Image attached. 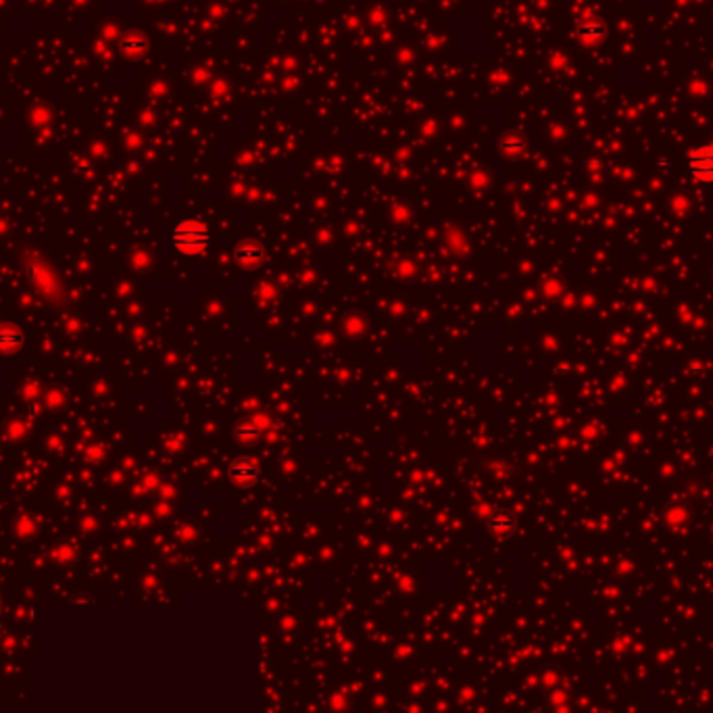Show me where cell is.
Here are the masks:
<instances>
[{"label": "cell", "instance_id": "obj_6", "mask_svg": "<svg viewBox=\"0 0 713 713\" xmlns=\"http://www.w3.org/2000/svg\"><path fill=\"white\" fill-rule=\"evenodd\" d=\"M515 518L509 513V511H494L492 515H490V520H488V528H490V532L494 536H499V538H507V536H511L513 532H515Z\"/></svg>", "mask_w": 713, "mask_h": 713}, {"label": "cell", "instance_id": "obj_2", "mask_svg": "<svg viewBox=\"0 0 713 713\" xmlns=\"http://www.w3.org/2000/svg\"><path fill=\"white\" fill-rule=\"evenodd\" d=\"M686 169L690 178L701 184H713V144L699 146L688 153Z\"/></svg>", "mask_w": 713, "mask_h": 713}, {"label": "cell", "instance_id": "obj_7", "mask_svg": "<svg viewBox=\"0 0 713 713\" xmlns=\"http://www.w3.org/2000/svg\"><path fill=\"white\" fill-rule=\"evenodd\" d=\"M23 345V336L17 328L13 326H0V351L2 353H13Z\"/></svg>", "mask_w": 713, "mask_h": 713}, {"label": "cell", "instance_id": "obj_8", "mask_svg": "<svg viewBox=\"0 0 713 713\" xmlns=\"http://www.w3.org/2000/svg\"><path fill=\"white\" fill-rule=\"evenodd\" d=\"M121 49H123L125 55L138 57V55H142V53L146 51V38H144L142 34L131 32V34H127V36L121 40Z\"/></svg>", "mask_w": 713, "mask_h": 713}, {"label": "cell", "instance_id": "obj_4", "mask_svg": "<svg viewBox=\"0 0 713 713\" xmlns=\"http://www.w3.org/2000/svg\"><path fill=\"white\" fill-rule=\"evenodd\" d=\"M578 38L586 46H596L607 38V25L598 19H584L578 25Z\"/></svg>", "mask_w": 713, "mask_h": 713}, {"label": "cell", "instance_id": "obj_5", "mask_svg": "<svg viewBox=\"0 0 713 713\" xmlns=\"http://www.w3.org/2000/svg\"><path fill=\"white\" fill-rule=\"evenodd\" d=\"M234 257H236V261L240 265H246V267L248 265H257V263L263 261L265 248L257 240H244V242H240L236 246Z\"/></svg>", "mask_w": 713, "mask_h": 713}, {"label": "cell", "instance_id": "obj_1", "mask_svg": "<svg viewBox=\"0 0 713 713\" xmlns=\"http://www.w3.org/2000/svg\"><path fill=\"white\" fill-rule=\"evenodd\" d=\"M172 244L179 255H200L211 244V232L203 221H179L172 232Z\"/></svg>", "mask_w": 713, "mask_h": 713}, {"label": "cell", "instance_id": "obj_3", "mask_svg": "<svg viewBox=\"0 0 713 713\" xmlns=\"http://www.w3.org/2000/svg\"><path fill=\"white\" fill-rule=\"evenodd\" d=\"M230 477L238 486H248L259 477V465L250 457H240L230 465Z\"/></svg>", "mask_w": 713, "mask_h": 713}]
</instances>
